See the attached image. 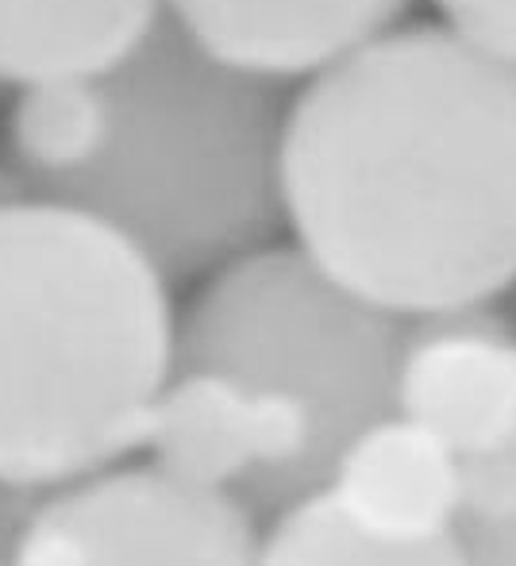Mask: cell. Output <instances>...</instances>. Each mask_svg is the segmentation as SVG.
I'll list each match as a JSON object with an SVG mask.
<instances>
[{
    "label": "cell",
    "instance_id": "obj_9",
    "mask_svg": "<svg viewBox=\"0 0 516 566\" xmlns=\"http://www.w3.org/2000/svg\"><path fill=\"white\" fill-rule=\"evenodd\" d=\"M166 0H0V82L108 74L143 43Z\"/></svg>",
    "mask_w": 516,
    "mask_h": 566
},
{
    "label": "cell",
    "instance_id": "obj_8",
    "mask_svg": "<svg viewBox=\"0 0 516 566\" xmlns=\"http://www.w3.org/2000/svg\"><path fill=\"white\" fill-rule=\"evenodd\" d=\"M324 490L359 528L382 539L451 536L463 532L466 459L393 412L339 454Z\"/></svg>",
    "mask_w": 516,
    "mask_h": 566
},
{
    "label": "cell",
    "instance_id": "obj_6",
    "mask_svg": "<svg viewBox=\"0 0 516 566\" xmlns=\"http://www.w3.org/2000/svg\"><path fill=\"white\" fill-rule=\"evenodd\" d=\"M397 412L466 462L516 428V332L486 308L420 316L404 328Z\"/></svg>",
    "mask_w": 516,
    "mask_h": 566
},
{
    "label": "cell",
    "instance_id": "obj_11",
    "mask_svg": "<svg viewBox=\"0 0 516 566\" xmlns=\"http://www.w3.org/2000/svg\"><path fill=\"white\" fill-rule=\"evenodd\" d=\"M259 566H474L463 532L435 539H382L359 528L328 490L270 516Z\"/></svg>",
    "mask_w": 516,
    "mask_h": 566
},
{
    "label": "cell",
    "instance_id": "obj_13",
    "mask_svg": "<svg viewBox=\"0 0 516 566\" xmlns=\"http://www.w3.org/2000/svg\"><path fill=\"white\" fill-rule=\"evenodd\" d=\"M447 28L516 66V0H432Z\"/></svg>",
    "mask_w": 516,
    "mask_h": 566
},
{
    "label": "cell",
    "instance_id": "obj_5",
    "mask_svg": "<svg viewBox=\"0 0 516 566\" xmlns=\"http://www.w3.org/2000/svg\"><path fill=\"white\" fill-rule=\"evenodd\" d=\"M259 516L235 493L108 467L46 490L8 566H259Z\"/></svg>",
    "mask_w": 516,
    "mask_h": 566
},
{
    "label": "cell",
    "instance_id": "obj_2",
    "mask_svg": "<svg viewBox=\"0 0 516 566\" xmlns=\"http://www.w3.org/2000/svg\"><path fill=\"white\" fill-rule=\"evenodd\" d=\"M178 370L170 282L77 205L0 209V478L59 490L143 451Z\"/></svg>",
    "mask_w": 516,
    "mask_h": 566
},
{
    "label": "cell",
    "instance_id": "obj_12",
    "mask_svg": "<svg viewBox=\"0 0 516 566\" xmlns=\"http://www.w3.org/2000/svg\"><path fill=\"white\" fill-rule=\"evenodd\" d=\"M463 539L474 566H516V428L466 462Z\"/></svg>",
    "mask_w": 516,
    "mask_h": 566
},
{
    "label": "cell",
    "instance_id": "obj_1",
    "mask_svg": "<svg viewBox=\"0 0 516 566\" xmlns=\"http://www.w3.org/2000/svg\"><path fill=\"white\" fill-rule=\"evenodd\" d=\"M285 228L339 285L401 316L516 285V66L447 23L389 28L289 97Z\"/></svg>",
    "mask_w": 516,
    "mask_h": 566
},
{
    "label": "cell",
    "instance_id": "obj_4",
    "mask_svg": "<svg viewBox=\"0 0 516 566\" xmlns=\"http://www.w3.org/2000/svg\"><path fill=\"white\" fill-rule=\"evenodd\" d=\"M401 343V316L339 285L297 243L212 270L178 313V366L224 370L297 412L324 485L339 454L397 412Z\"/></svg>",
    "mask_w": 516,
    "mask_h": 566
},
{
    "label": "cell",
    "instance_id": "obj_10",
    "mask_svg": "<svg viewBox=\"0 0 516 566\" xmlns=\"http://www.w3.org/2000/svg\"><path fill=\"white\" fill-rule=\"evenodd\" d=\"M113 132V101L105 77L66 74L15 85L8 108L12 166L31 181V193L59 186L101 158Z\"/></svg>",
    "mask_w": 516,
    "mask_h": 566
},
{
    "label": "cell",
    "instance_id": "obj_15",
    "mask_svg": "<svg viewBox=\"0 0 516 566\" xmlns=\"http://www.w3.org/2000/svg\"><path fill=\"white\" fill-rule=\"evenodd\" d=\"M0 566H8V563H4V559H0Z\"/></svg>",
    "mask_w": 516,
    "mask_h": 566
},
{
    "label": "cell",
    "instance_id": "obj_3",
    "mask_svg": "<svg viewBox=\"0 0 516 566\" xmlns=\"http://www.w3.org/2000/svg\"><path fill=\"white\" fill-rule=\"evenodd\" d=\"M105 77L113 132L93 166L43 189L193 282L285 228L282 82L220 59L166 8Z\"/></svg>",
    "mask_w": 516,
    "mask_h": 566
},
{
    "label": "cell",
    "instance_id": "obj_14",
    "mask_svg": "<svg viewBox=\"0 0 516 566\" xmlns=\"http://www.w3.org/2000/svg\"><path fill=\"white\" fill-rule=\"evenodd\" d=\"M43 493L28 490V485H15L8 478H0V559H12L15 544H20L23 528H28L31 513L39 509Z\"/></svg>",
    "mask_w": 516,
    "mask_h": 566
},
{
    "label": "cell",
    "instance_id": "obj_7",
    "mask_svg": "<svg viewBox=\"0 0 516 566\" xmlns=\"http://www.w3.org/2000/svg\"><path fill=\"white\" fill-rule=\"evenodd\" d=\"M412 0H166L209 51L251 74L293 82L336 66L397 28Z\"/></svg>",
    "mask_w": 516,
    "mask_h": 566
}]
</instances>
